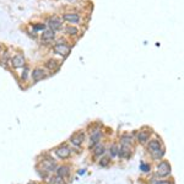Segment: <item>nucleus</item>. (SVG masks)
<instances>
[{"instance_id": "1", "label": "nucleus", "mask_w": 184, "mask_h": 184, "mask_svg": "<svg viewBox=\"0 0 184 184\" xmlns=\"http://www.w3.org/2000/svg\"><path fill=\"white\" fill-rule=\"evenodd\" d=\"M149 152L152 155L153 158H161L163 155H165V151L161 149V142L157 140H152L150 141V144L147 146Z\"/></svg>"}, {"instance_id": "2", "label": "nucleus", "mask_w": 184, "mask_h": 184, "mask_svg": "<svg viewBox=\"0 0 184 184\" xmlns=\"http://www.w3.org/2000/svg\"><path fill=\"white\" fill-rule=\"evenodd\" d=\"M53 50H54V53H55V54L61 55L63 58H66V57L70 54V50H71V48H70L68 44H65V42L63 40V42H59V43H57V44L54 46Z\"/></svg>"}, {"instance_id": "3", "label": "nucleus", "mask_w": 184, "mask_h": 184, "mask_svg": "<svg viewBox=\"0 0 184 184\" xmlns=\"http://www.w3.org/2000/svg\"><path fill=\"white\" fill-rule=\"evenodd\" d=\"M157 174L160 177H167L171 174V166H169V163L166 162V161H162L158 167H157Z\"/></svg>"}, {"instance_id": "4", "label": "nucleus", "mask_w": 184, "mask_h": 184, "mask_svg": "<svg viewBox=\"0 0 184 184\" xmlns=\"http://www.w3.org/2000/svg\"><path fill=\"white\" fill-rule=\"evenodd\" d=\"M31 76H32V80L35 81V82H38V81L47 77V73L42 68H36L32 73H31Z\"/></svg>"}, {"instance_id": "5", "label": "nucleus", "mask_w": 184, "mask_h": 184, "mask_svg": "<svg viewBox=\"0 0 184 184\" xmlns=\"http://www.w3.org/2000/svg\"><path fill=\"white\" fill-rule=\"evenodd\" d=\"M10 63H11V65H13L15 69L24 68V66H25V58H24V55H21V54H17V55H15L14 58L10 59Z\"/></svg>"}, {"instance_id": "6", "label": "nucleus", "mask_w": 184, "mask_h": 184, "mask_svg": "<svg viewBox=\"0 0 184 184\" xmlns=\"http://www.w3.org/2000/svg\"><path fill=\"white\" fill-rule=\"evenodd\" d=\"M63 20L69 24H79L80 22V15L76 13H65L63 15Z\"/></svg>"}, {"instance_id": "7", "label": "nucleus", "mask_w": 184, "mask_h": 184, "mask_svg": "<svg viewBox=\"0 0 184 184\" xmlns=\"http://www.w3.org/2000/svg\"><path fill=\"white\" fill-rule=\"evenodd\" d=\"M54 39H55V32L52 29L44 31V32L42 33V36H40V40L44 43H50V42H53Z\"/></svg>"}, {"instance_id": "8", "label": "nucleus", "mask_w": 184, "mask_h": 184, "mask_svg": "<svg viewBox=\"0 0 184 184\" xmlns=\"http://www.w3.org/2000/svg\"><path fill=\"white\" fill-rule=\"evenodd\" d=\"M48 26H49V28L52 29V31H59V29H61V21L59 18H57V17H52V18H49L48 20Z\"/></svg>"}, {"instance_id": "9", "label": "nucleus", "mask_w": 184, "mask_h": 184, "mask_svg": "<svg viewBox=\"0 0 184 184\" xmlns=\"http://www.w3.org/2000/svg\"><path fill=\"white\" fill-rule=\"evenodd\" d=\"M55 153L60 157V158H63V160H65V158H68L69 156H70V149H68L66 146H61V147H58L57 150H55Z\"/></svg>"}, {"instance_id": "10", "label": "nucleus", "mask_w": 184, "mask_h": 184, "mask_svg": "<svg viewBox=\"0 0 184 184\" xmlns=\"http://www.w3.org/2000/svg\"><path fill=\"white\" fill-rule=\"evenodd\" d=\"M84 139H85V136H84L82 132H77V134H75V135L71 136L70 141H71V144H73V145H75V146H80L81 144H82Z\"/></svg>"}, {"instance_id": "11", "label": "nucleus", "mask_w": 184, "mask_h": 184, "mask_svg": "<svg viewBox=\"0 0 184 184\" xmlns=\"http://www.w3.org/2000/svg\"><path fill=\"white\" fill-rule=\"evenodd\" d=\"M101 139V131H93L91 134V138H90V149L93 147L96 144H98V141Z\"/></svg>"}, {"instance_id": "12", "label": "nucleus", "mask_w": 184, "mask_h": 184, "mask_svg": "<svg viewBox=\"0 0 184 184\" xmlns=\"http://www.w3.org/2000/svg\"><path fill=\"white\" fill-rule=\"evenodd\" d=\"M46 66H47V69H49L50 71H55V70L59 69L60 63H59V61H57L55 59H49L47 63H46Z\"/></svg>"}, {"instance_id": "13", "label": "nucleus", "mask_w": 184, "mask_h": 184, "mask_svg": "<svg viewBox=\"0 0 184 184\" xmlns=\"http://www.w3.org/2000/svg\"><path fill=\"white\" fill-rule=\"evenodd\" d=\"M69 169H70V168H69L68 166H61V167H59L58 171H57L58 177H60V178H65V177H68V176H69V173H70Z\"/></svg>"}, {"instance_id": "14", "label": "nucleus", "mask_w": 184, "mask_h": 184, "mask_svg": "<svg viewBox=\"0 0 184 184\" xmlns=\"http://www.w3.org/2000/svg\"><path fill=\"white\" fill-rule=\"evenodd\" d=\"M43 165L46 166V171L47 172H50V171H54L55 169V161L52 158V160H47L43 162Z\"/></svg>"}, {"instance_id": "15", "label": "nucleus", "mask_w": 184, "mask_h": 184, "mask_svg": "<svg viewBox=\"0 0 184 184\" xmlns=\"http://www.w3.org/2000/svg\"><path fill=\"white\" fill-rule=\"evenodd\" d=\"M118 155H119L120 157H123V158H128V157H130V151H129L128 146H127V145H123L121 149H120L119 152H118Z\"/></svg>"}, {"instance_id": "16", "label": "nucleus", "mask_w": 184, "mask_h": 184, "mask_svg": "<svg viewBox=\"0 0 184 184\" xmlns=\"http://www.w3.org/2000/svg\"><path fill=\"white\" fill-rule=\"evenodd\" d=\"M149 136H150V134L147 131H140L138 134V139H139L140 142H142V144H145V142L149 140Z\"/></svg>"}, {"instance_id": "17", "label": "nucleus", "mask_w": 184, "mask_h": 184, "mask_svg": "<svg viewBox=\"0 0 184 184\" xmlns=\"http://www.w3.org/2000/svg\"><path fill=\"white\" fill-rule=\"evenodd\" d=\"M65 32L70 36H76L79 33V29L74 26H68V27H65Z\"/></svg>"}, {"instance_id": "18", "label": "nucleus", "mask_w": 184, "mask_h": 184, "mask_svg": "<svg viewBox=\"0 0 184 184\" xmlns=\"http://www.w3.org/2000/svg\"><path fill=\"white\" fill-rule=\"evenodd\" d=\"M103 153H105V147L103 146H98L97 149H96V151H95V156L96 157H99L101 155H103Z\"/></svg>"}, {"instance_id": "19", "label": "nucleus", "mask_w": 184, "mask_h": 184, "mask_svg": "<svg viewBox=\"0 0 184 184\" xmlns=\"http://www.w3.org/2000/svg\"><path fill=\"white\" fill-rule=\"evenodd\" d=\"M28 73H29V69H28L27 66H24V73L21 74V80L26 81L27 77H28Z\"/></svg>"}, {"instance_id": "20", "label": "nucleus", "mask_w": 184, "mask_h": 184, "mask_svg": "<svg viewBox=\"0 0 184 184\" xmlns=\"http://www.w3.org/2000/svg\"><path fill=\"white\" fill-rule=\"evenodd\" d=\"M46 29V25L44 24H36L33 25V31H44Z\"/></svg>"}, {"instance_id": "21", "label": "nucleus", "mask_w": 184, "mask_h": 184, "mask_svg": "<svg viewBox=\"0 0 184 184\" xmlns=\"http://www.w3.org/2000/svg\"><path fill=\"white\" fill-rule=\"evenodd\" d=\"M121 142H123V145H129L130 142H131V138L130 136H127V135L121 136Z\"/></svg>"}, {"instance_id": "22", "label": "nucleus", "mask_w": 184, "mask_h": 184, "mask_svg": "<svg viewBox=\"0 0 184 184\" xmlns=\"http://www.w3.org/2000/svg\"><path fill=\"white\" fill-rule=\"evenodd\" d=\"M53 184H66L64 182V178H60V177H57L53 179Z\"/></svg>"}, {"instance_id": "23", "label": "nucleus", "mask_w": 184, "mask_h": 184, "mask_svg": "<svg viewBox=\"0 0 184 184\" xmlns=\"http://www.w3.org/2000/svg\"><path fill=\"white\" fill-rule=\"evenodd\" d=\"M140 168H141L142 172H149L150 171V165H146V163H141Z\"/></svg>"}, {"instance_id": "24", "label": "nucleus", "mask_w": 184, "mask_h": 184, "mask_svg": "<svg viewBox=\"0 0 184 184\" xmlns=\"http://www.w3.org/2000/svg\"><path fill=\"white\" fill-rule=\"evenodd\" d=\"M118 147L116 146V145H113V146H112V149H110V155L112 156H117L118 155Z\"/></svg>"}, {"instance_id": "25", "label": "nucleus", "mask_w": 184, "mask_h": 184, "mask_svg": "<svg viewBox=\"0 0 184 184\" xmlns=\"http://www.w3.org/2000/svg\"><path fill=\"white\" fill-rule=\"evenodd\" d=\"M108 163H109L108 158H107V157H105V158H102V160H101V162H99V165H101L102 167H106V166L108 165Z\"/></svg>"}, {"instance_id": "26", "label": "nucleus", "mask_w": 184, "mask_h": 184, "mask_svg": "<svg viewBox=\"0 0 184 184\" xmlns=\"http://www.w3.org/2000/svg\"><path fill=\"white\" fill-rule=\"evenodd\" d=\"M155 184H169V182H167V180H158Z\"/></svg>"}, {"instance_id": "27", "label": "nucleus", "mask_w": 184, "mask_h": 184, "mask_svg": "<svg viewBox=\"0 0 184 184\" xmlns=\"http://www.w3.org/2000/svg\"><path fill=\"white\" fill-rule=\"evenodd\" d=\"M79 173H80V174H84V173H85V169H81Z\"/></svg>"}, {"instance_id": "28", "label": "nucleus", "mask_w": 184, "mask_h": 184, "mask_svg": "<svg viewBox=\"0 0 184 184\" xmlns=\"http://www.w3.org/2000/svg\"><path fill=\"white\" fill-rule=\"evenodd\" d=\"M0 53H3V46L0 44Z\"/></svg>"}, {"instance_id": "29", "label": "nucleus", "mask_w": 184, "mask_h": 184, "mask_svg": "<svg viewBox=\"0 0 184 184\" xmlns=\"http://www.w3.org/2000/svg\"><path fill=\"white\" fill-rule=\"evenodd\" d=\"M28 184H36V183H28Z\"/></svg>"}]
</instances>
